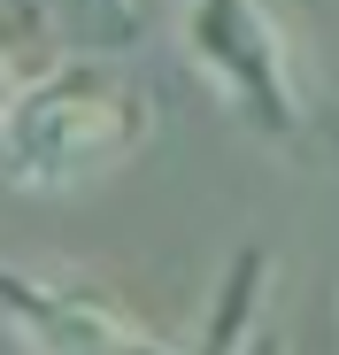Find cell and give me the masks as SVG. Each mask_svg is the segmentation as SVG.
Returning <instances> with one entry per match:
<instances>
[{"instance_id":"1","label":"cell","mask_w":339,"mask_h":355,"mask_svg":"<svg viewBox=\"0 0 339 355\" xmlns=\"http://www.w3.org/2000/svg\"><path fill=\"white\" fill-rule=\"evenodd\" d=\"M154 132V101L116 62H46L8 108H0V178L24 193L93 186L131 162Z\"/></svg>"},{"instance_id":"2","label":"cell","mask_w":339,"mask_h":355,"mask_svg":"<svg viewBox=\"0 0 339 355\" xmlns=\"http://www.w3.org/2000/svg\"><path fill=\"white\" fill-rule=\"evenodd\" d=\"M185 62L216 85V101L247 132H262L277 147H301L309 101H301L293 46L277 31L270 0H185Z\"/></svg>"},{"instance_id":"4","label":"cell","mask_w":339,"mask_h":355,"mask_svg":"<svg viewBox=\"0 0 339 355\" xmlns=\"http://www.w3.org/2000/svg\"><path fill=\"white\" fill-rule=\"evenodd\" d=\"M262 270H270V255H262V248H247L232 270H223V293H216V309H208V324H201V340H193L185 355H247V347H255Z\"/></svg>"},{"instance_id":"5","label":"cell","mask_w":339,"mask_h":355,"mask_svg":"<svg viewBox=\"0 0 339 355\" xmlns=\"http://www.w3.org/2000/svg\"><path fill=\"white\" fill-rule=\"evenodd\" d=\"M31 78H39V70H31V54H24V39L8 31V16H0V108H8V101H16V93L31 85Z\"/></svg>"},{"instance_id":"3","label":"cell","mask_w":339,"mask_h":355,"mask_svg":"<svg viewBox=\"0 0 339 355\" xmlns=\"http://www.w3.org/2000/svg\"><path fill=\"white\" fill-rule=\"evenodd\" d=\"M0 332L24 340L31 355H185L139 309H124L108 286L54 278V270L8 263V255H0Z\"/></svg>"}]
</instances>
